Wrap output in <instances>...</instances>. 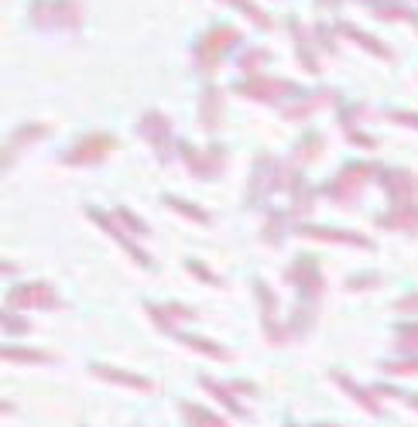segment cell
<instances>
[{
    "label": "cell",
    "instance_id": "cell-1",
    "mask_svg": "<svg viewBox=\"0 0 418 427\" xmlns=\"http://www.w3.org/2000/svg\"><path fill=\"white\" fill-rule=\"evenodd\" d=\"M79 7L72 0H38L35 10H31V21H38L42 28H55V24H65V28H79Z\"/></svg>",
    "mask_w": 418,
    "mask_h": 427
},
{
    "label": "cell",
    "instance_id": "cell-2",
    "mask_svg": "<svg viewBox=\"0 0 418 427\" xmlns=\"http://www.w3.org/2000/svg\"><path fill=\"white\" fill-rule=\"evenodd\" d=\"M237 41H240V35H237L233 28H223V24H219V28H212V31L203 35L199 45H196V58H199V65H203V69H212V65L219 62V55H223L226 48H233Z\"/></svg>",
    "mask_w": 418,
    "mask_h": 427
},
{
    "label": "cell",
    "instance_id": "cell-3",
    "mask_svg": "<svg viewBox=\"0 0 418 427\" xmlns=\"http://www.w3.org/2000/svg\"><path fill=\"white\" fill-rule=\"evenodd\" d=\"M107 151H114V137H107V134H93V137L79 140V147H76V151H69V154H65V161H69V164H79V161H96V157H103Z\"/></svg>",
    "mask_w": 418,
    "mask_h": 427
},
{
    "label": "cell",
    "instance_id": "cell-4",
    "mask_svg": "<svg viewBox=\"0 0 418 427\" xmlns=\"http://www.w3.org/2000/svg\"><path fill=\"white\" fill-rule=\"evenodd\" d=\"M244 96H257V99H278L285 92H295L292 82H278V79H251L247 86H237Z\"/></svg>",
    "mask_w": 418,
    "mask_h": 427
},
{
    "label": "cell",
    "instance_id": "cell-5",
    "mask_svg": "<svg viewBox=\"0 0 418 427\" xmlns=\"http://www.w3.org/2000/svg\"><path fill=\"white\" fill-rule=\"evenodd\" d=\"M141 134H148L151 140H155V147L165 154V140H168V120L162 113H148V117L141 120Z\"/></svg>",
    "mask_w": 418,
    "mask_h": 427
},
{
    "label": "cell",
    "instance_id": "cell-6",
    "mask_svg": "<svg viewBox=\"0 0 418 427\" xmlns=\"http://www.w3.org/2000/svg\"><path fill=\"white\" fill-rule=\"evenodd\" d=\"M199 110H203V123H206V127H216V117H219V89H216V86H209L206 92H203Z\"/></svg>",
    "mask_w": 418,
    "mask_h": 427
},
{
    "label": "cell",
    "instance_id": "cell-7",
    "mask_svg": "<svg viewBox=\"0 0 418 427\" xmlns=\"http://www.w3.org/2000/svg\"><path fill=\"white\" fill-rule=\"evenodd\" d=\"M336 28H339V31H346V35H350V38H353V41H360V45H367V48H371L374 55H384V58L391 55V51H387V48L380 45V41H374V38H371V35H364V31H357L353 24H336Z\"/></svg>",
    "mask_w": 418,
    "mask_h": 427
},
{
    "label": "cell",
    "instance_id": "cell-8",
    "mask_svg": "<svg viewBox=\"0 0 418 427\" xmlns=\"http://www.w3.org/2000/svg\"><path fill=\"white\" fill-rule=\"evenodd\" d=\"M233 3H237V7H240V10H244V14H247V17H254V21H257V24H261V28H268V24H271V21H268V17H264V14H261V10H257V7H254L251 0H233Z\"/></svg>",
    "mask_w": 418,
    "mask_h": 427
},
{
    "label": "cell",
    "instance_id": "cell-9",
    "mask_svg": "<svg viewBox=\"0 0 418 427\" xmlns=\"http://www.w3.org/2000/svg\"><path fill=\"white\" fill-rule=\"evenodd\" d=\"M261 58H268V51H261V48H257V51H247V55H244V62H240V65H244V72H254V69L261 65Z\"/></svg>",
    "mask_w": 418,
    "mask_h": 427
},
{
    "label": "cell",
    "instance_id": "cell-10",
    "mask_svg": "<svg viewBox=\"0 0 418 427\" xmlns=\"http://www.w3.org/2000/svg\"><path fill=\"white\" fill-rule=\"evenodd\" d=\"M394 120H401V123H415L418 127V117H412V113H394Z\"/></svg>",
    "mask_w": 418,
    "mask_h": 427
}]
</instances>
